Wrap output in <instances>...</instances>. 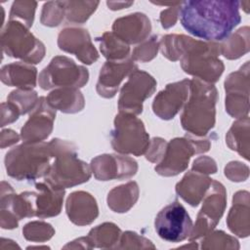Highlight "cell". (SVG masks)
I'll return each mask as SVG.
<instances>
[{
    "label": "cell",
    "mask_w": 250,
    "mask_h": 250,
    "mask_svg": "<svg viewBox=\"0 0 250 250\" xmlns=\"http://www.w3.org/2000/svg\"><path fill=\"white\" fill-rule=\"evenodd\" d=\"M226 110L235 118L248 116L249 102V62L239 70L230 73L225 81Z\"/></svg>",
    "instance_id": "cell-13"
},
{
    "label": "cell",
    "mask_w": 250,
    "mask_h": 250,
    "mask_svg": "<svg viewBox=\"0 0 250 250\" xmlns=\"http://www.w3.org/2000/svg\"><path fill=\"white\" fill-rule=\"evenodd\" d=\"M159 47L164 57L170 61L181 59L185 72L213 84L224 72L225 66L219 59L220 44L193 39L186 35L168 34L162 37Z\"/></svg>",
    "instance_id": "cell-2"
},
{
    "label": "cell",
    "mask_w": 250,
    "mask_h": 250,
    "mask_svg": "<svg viewBox=\"0 0 250 250\" xmlns=\"http://www.w3.org/2000/svg\"><path fill=\"white\" fill-rule=\"evenodd\" d=\"M157 39V35H153L150 38L143 41L142 44L134 49L132 59L134 61H139L143 62L152 60L156 56L159 47V41Z\"/></svg>",
    "instance_id": "cell-36"
},
{
    "label": "cell",
    "mask_w": 250,
    "mask_h": 250,
    "mask_svg": "<svg viewBox=\"0 0 250 250\" xmlns=\"http://www.w3.org/2000/svg\"><path fill=\"white\" fill-rule=\"evenodd\" d=\"M192 170L197 171L202 174H205V175L214 174L217 171V166H216L215 161L212 158L202 156L193 161Z\"/></svg>",
    "instance_id": "cell-39"
},
{
    "label": "cell",
    "mask_w": 250,
    "mask_h": 250,
    "mask_svg": "<svg viewBox=\"0 0 250 250\" xmlns=\"http://www.w3.org/2000/svg\"><path fill=\"white\" fill-rule=\"evenodd\" d=\"M156 88L155 79L147 72L134 70L120 90L118 109L120 112L140 114L143 111V103L151 97Z\"/></svg>",
    "instance_id": "cell-12"
},
{
    "label": "cell",
    "mask_w": 250,
    "mask_h": 250,
    "mask_svg": "<svg viewBox=\"0 0 250 250\" xmlns=\"http://www.w3.org/2000/svg\"><path fill=\"white\" fill-rule=\"evenodd\" d=\"M154 228L160 238L176 243L189 237L192 221L186 208L175 200L158 212L154 220Z\"/></svg>",
    "instance_id": "cell-10"
},
{
    "label": "cell",
    "mask_w": 250,
    "mask_h": 250,
    "mask_svg": "<svg viewBox=\"0 0 250 250\" xmlns=\"http://www.w3.org/2000/svg\"><path fill=\"white\" fill-rule=\"evenodd\" d=\"M99 1H63L64 17L68 22L83 23L96 11Z\"/></svg>",
    "instance_id": "cell-30"
},
{
    "label": "cell",
    "mask_w": 250,
    "mask_h": 250,
    "mask_svg": "<svg viewBox=\"0 0 250 250\" xmlns=\"http://www.w3.org/2000/svg\"><path fill=\"white\" fill-rule=\"evenodd\" d=\"M213 179L191 170L176 186V192L191 206H197L203 199Z\"/></svg>",
    "instance_id": "cell-22"
},
{
    "label": "cell",
    "mask_w": 250,
    "mask_h": 250,
    "mask_svg": "<svg viewBox=\"0 0 250 250\" xmlns=\"http://www.w3.org/2000/svg\"><path fill=\"white\" fill-rule=\"evenodd\" d=\"M1 46L9 57L27 63H38L45 55L44 44L18 21H9L1 31Z\"/></svg>",
    "instance_id": "cell-6"
},
{
    "label": "cell",
    "mask_w": 250,
    "mask_h": 250,
    "mask_svg": "<svg viewBox=\"0 0 250 250\" xmlns=\"http://www.w3.org/2000/svg\"><path fill=\"white\" fill-rule=\"evenodd\" d=\"M134 2H111V1H107L106 4L109 7L110 10H120L126 7H129L131 5H133Z\"/></svg>",
    "instance_id": "cell-42"
},
{
    "label": "cell",
    "mask_w": 250,
    "mask_h": 250,
    "mask_svg": "<svg viewBox=\"0 0 250 250\" xmlns=\"http://www.w3.org/2000/svg\"><path fill=\"white\" fill-rule=\"evenodd\" d=\"M37 2L34 1H15L10 11V21H18L27 28L32 25Z\"/></svg>",
    "instance_id": "cell-33"
},
{
    "label": "cell",
    "mask_w": 250,
    "mask_h": 250,
    "mask_svg": "<svg viewBox=\"0 0 250 250\" xmlns=\"http://www.w3.org/2000/svg\"><path fill=\"white\" fill-rule=\"evenodd\" d=\"M137 68L135 61L129 57L120 61L105 62L101 68L97 83L98 94L104 98L114 97L121 81Z\"/></svg>",
    "instance_id": "cell-18"
},
{
    "label": "cell",
    "mask_w": 250,
    "mask_h": 250,
    "mask_svg": "<svg viewBox=\"0 0 250 250\" xmlns=\"http://www.w3.org/2000/svg\"><path fill=\"white\" fill-rule=\"evenodd\" d=\"M22 233L27 240L45 241L53 236L55 230L50 224L35 221L26 224L22 229Z\"/></svg>",
    "instance_id": "cell-35"
},
{
    "label": "cell",
    "mask_w": 250,
    "mask_h": 250,
    "mask_svg": "<svg viewBox=\"0 0 250 250\" xmlns=\"http://www.w3.org/2000/svg\"><path fill=\"white\" fill-rule=\"evenodd\" d=\"M55 118L56 109L49 104L46 97H40L21 130L23 143H39L47 139L52 133Z\"/></svg>",
    "instance_id": "cell-14"
},
{
    "label": "cell",
    "mask_w": 250,
    "mask_h": 250,
    "mask_svg": "<svg viewBox=\"0 0 250 250\" xmlns=\"http://www.w3.org/2000/svg\"><path fill=\"white\" fill-rule=\"evenodd\" d=\"M20 115L19 110L11 103H2V127L5 126L6 123L9 124L16 121Z\"/></svg>",
    "instance_id": "cell-40"
},
{
    "label": "cell",
    "mask_w": 250,
    "mask_h": 250,
    "mask_svg": "<svg viewBox=\"0 0 250 250\" xmlns=\"http://www.w3.org/2000/svg\"><path fill=\"white\" fill-rule=\"evenodd\" d=\"M238 1L195 0L182 2L179 16L183 27L207 42H220L240 22Z\"/></svg>",
    "instance_id": "cell-1"
},
{
    "label": "cell",
    "mask_w": 250,
    "mask_h": 250,
    "mask_svg": "<svg viewBox=\"0 0 250 250\" xmlns=\"http://www.w3.org/2000/svg\"><path fill=\"white\" fill-rule=\"evenodd\" d=\"M49 104L64 113H76L83 109L85 101L78 88H57L46 97Z\"/></svg>",
    "instance_id": "cell-25"
},
{
    "label": "cell",
    "mask_w": 250,
    "mask_h": 250,
    "mask_svg": "<svg viewBox=\"0 0 250 250\" xmlns=\"http://www.w3.org/2000/svg\"><path fill=\"white\" fill-rule=\"evenodd\" d=\"M209 148L210 142L206 139H195L189 136L173 139L167 144L163 157L154 169L161 176H176L188 168L193 154L206 152Z\"/></svg>",
    "instance_id": "cell-8"
},
{
    "label": "cell",
    "mask_w": 250,
    "mask_h": 250,
    "mask_svg": "<svg viewBox=\"0 0 250 250\" xmlns=\"http://www.w3.org/2000/svg\"><path fill=\"white\" fill-rule=\"evenodd\" d=\"M36 67L27 62H12L1 68V81L8 86L32 90L36 86Z\"/></svg>",
    "instance_id": "cell-23"
},
{
    "label": "cell",
    "mask_w": 250,
    "mask_h": 250,
    "mask_svg": "<svg viewBox=\"0 0 250 250\" xmlns=\"http://www.w3.org/2000/svg\"><path fill=\"white\" fill-rule=\"evenodd\" d=\"M167 143L161 138H153L146 150V158L150 162H158L162 159Z\"/></svg>",
    "instance_id": "cell-37"
},
{
    "label": "cell",
    "mask_w": 250,
    "mask_h": 250,
    "mask_svg": "<svg viewBox=\"0 0 250 250\" xmlns=\"http://www.w3.org/2000/svg\"><path fill=\"white\" fill-rule=\"evenodd\" d=\"M226 40L225 43L220 44L221 54L229 60L240 58L249 50V27L245 26L238 29Z\"/></svg>",
    "instance_id": "cell-29"
},
{
    "label": "cell",
    "mask_w": 250,
    "mask_h": 250,
    "mask_svg": "<svg viewBox=\"0 0 250 250\" xmlns=\"http://www.w3.org/2000/svg\"><path fill=\"white\" fill-rule=\"evenodd\" d=\"M50 143L54 158L44 180L60 188L88 182L91 178V170L86 162L78 158L76 146L60 139H53Z\"/></svg>",
    "instance_id": "cell-5"
},
{
    "label": "cell",
    "mask_w": 250,
    "mask_h": 250,
    "mask_svg": "<svg viewBox=\"0 0 250 250\" xmlns=\"http://www.w3.org/2000/svg\"><path fill=\"white\" fill-rule=\"evenodd\" d=\"M96 41L100 44L102 54L108 61H120L129 57L130 47L119 39L113 32H104L97 37Z\"/></svg>",
    "instance_id": "cell-28"
},
{
    "label": "cell",
    "mask_w": 250,
    "mask_h": 250,
    "mask_svg": "<svg viewBox=\"0 0 250 250\" xmlns=\"http://www.w3.org/2000/svg\"><path fill=\"white\" fill-rule=\"evenodd\" d=\"M65 208L69 220L78 226L91 224L99 214L96 199L85 191H75L69 194Z\"/></svg>",
    "instance_id": "cell-21"
},
{
    "label": "cell",
    "mask_w": 250,
    "mask_h": 250,
    "mask_svg": "<svg viewBox=\"0 0 250 250\" xmlns=\"http://www.w3.org/2000/svg\"><path fill=\"white\" fill-rule=\"evenodd\" d=\"M89 80L88 69L78 65L73 60L57 56L39 74V86L43 90L52 88H80Z\"/></svg>",
    "instance_id": "cell-9"
},
{
    "label": "cell",
    "mask_w": 250,
    "mask_h": 250,
    "mask_svg": "<svg viewBox=\"0 0 250 250\" xmlns=\"http://www.w3.org/2000/svg\"><path fill=\"white\" fill-rule=\"evenodd\" d=\"M217 100L213 84L197 78L190 80L189 96L181 115L182 127L195 137L205 136L215 126Z\"/></svg>",
    "instance_id": "cell-3"
},
{
    "label": "cell",
    "mask_w": 250,
    "mask_h": 250,
    "mask_svg": "<svg viewBox=\"0 0 250 250\" xmlns=\"http://www.w3.org/2000/svg\"><path fill=\"white\" fill-rule=\"evenodd\" d=\"M151 23L146 15L133 13L114 21L112 32L126 44H136L147 39Z\"/></svg>",
    "instance_id": "cell-19"
},
{
    "label": "cell",
    "mask_w": 250,
    "mask_h": 250,
    "mask_svg": "<svg viewBox=\"0 0 250 250\" xmlns=\"http://www.w3.org/2000/svg\"><path fill=\"white\" fill-rule=\"evenodd\" d=\"M37 192L31 191L34 214L39 218H49L60 214L64 196V188H57L50 183L35 184Z\"/></svg>",
    "instance_id": "cell-20"
},
{
    "label": "cell",
    "mask_w": 250,
    "mask_h": 250,
    "mask_svg": "<svg viewBox=\"0 0 250 250\" xmlns=\"http://www.w3.org/2000/svg\"><path fill=\"white\" fill-rule=\"evenodd\" d=\"M227 224L229 229L239 237L249 235V192L237 191L232 198Z\"/></svg>",
    "instance_id": "cell-24"
},
{
    "label": "cell",
    "mask_w": 250,
    "mask_h": 250,
    "mask_svg": "<svg viewBox=\"0 0 250 250\" xmlns=\"http://www.w3.org/2000/svg\"><path fill=\"white\" fill-rule=\"evenodd\" d=\"M181 5H182V2L174 3L172 6H170V8L161 12L160 22H161L162 27L169 28V27L175 25L178 16H179Z\"/></svg>",
    "instance_id": "cell-38"
},
{
    "label": "cell",
    "mask_w": 250,
    "mask_h": 250,
    "mask_svg": "<svg viewBox=\"0 0 250 250\" xmlns=\"http://www.w3.org/2000/svg\"><path fill=\"white\" fill-rule=\"evenodd\" d=\"M121 235V230L112 223H104L92 229L87 236L93 246L97 247H113V244L118 242Z\"/></svg>",
    "instance_id": "cell-31"
},
{
    "label": "cell",
    "mask_w": 250,
    "mask_h": 250,
    "mask_svg": "<svg viewBox=\"0 0 250 250\" xmlns=\"http://www.w3.org/2000/svg\"><path fill=\"white\" fill-rule=\"evenodd\" d=\"M110 140L115 151L136 156L145 154L150 144L143 121L135 114L120 111L115 116Z\"/></svg>",
    "instance_id": "cell-7"
},
{
    "label": "cell",
    "mask_w": 250,
    "mask_h": 250,
    "mask_svg": "<svg viewBox=\"0 0 250 250\" xmlns=\"http://www.w3.org/2000/svg\"><path fill=\"white\" fill-rule=\"evenodd\" d=\"M91 169L100 181L128 179L137 173L138 164L129 156L103 154L92 159Z\"/></svg>",
    "instance_id": "cell-16"
},
{
    "label": "cell",
    "mask_w": 250,
    "mask_h": 250,
    "mask_svg": "<svg viewBox=\"0 0 250 250\" xmlns=\"http://www.w3.org/2000/svg\"><path fill=\"white\" fill-rule=\"evenodd\" d=\"M38 100L37 93L33 90L18 89L11 92L8 96V102L19 110L20 114L31 112L36 106Z\"/></svg>",
    "instance_id": "cell-32"
},
{
    "label": "cell",
    "mask_w": 250,
    "mask_h": 250,
    "mask_svg": "<svg viewBox=\"0 0 250 250\" xmlns=\"http://www.w3.org/2000/svg\"><path fill=\"white\" fill-rule=\"evenodd\" d=\"M202 200V208L197 215L195 226L192 227L189 235L190 240L205 236L220 221L227 204V191L225 187L220 182L212 180Z\"/></svg>",
    "instance_id": "cell-11"
},
{
    "label": "cell",
    "mask_w": 250,
    "mask_h": 250,
    "mask_svg": "<svg viewBox=\"0 0 250 250\" xmlns=\"http://www.w3.org/2000/svg\"><path fill=\"white\" fill-rule=\"evenodd\" d=\"M64 18L63 1H50L44 4L41 13V22L47 26L59 25Z\"/></svg>",
    "instance_id": "cell-34"
},
{
    "label": "cell",
    "mask_w": 250,
    "mask_h": 250,
    "mask_svg": "<svg viewBox=\"0 0 250 250\" xmlns=\"http://www.w3.org/2000/svg\"><path fill=\"white\" fill-rule=\"evenodd\" d=\"M54 158L51 143H23L6 153L7 174L17 181H35L45 177Z\"/></svg>",
    "instance_id": "cell-4"
},
{
    "label": "cell",
    "mask_w": 250,
    "mask_h": 250,
    "mask_svg": "<svg viewBox=\"0 0 250 250\" xmlns=\"http://www.w3.org/2000/svg\"><path fill=\"white\" fill-rule=\"evenodd\" d=\"M229 147L237 151L245 159H249V117L235 121L226 136Z\"/></svg>",
    "instance_id": "cell-27"
},
{
    "label": "cell",
    "mask_w": 250,
    "mask_h": 250,
    "mask_svg": "<svg viewBox=\"0 0 250 250\" xmlns=\"http://www.w3.org/2000/svg\"><path fill=\"white\" fill-rule=\"evenodd\" d=\"M61 50L74 54L83 63L91 64L99 59V54L94 47L89 32L80 27H66L58 37Z\"/></svg>",
    "instance_id": "cell-17"
},
{
    "label": "cell",
    "mask_w": 250,
    "mask_h": 250,
    "mask_svg": "<svg viewBox=\"0 0 250 250\" xmlns=\"http://www.w3.org/2000/svg\"><path fill=\"white\" fill-rule=\"evenodd\" d=\"M138 197L139 187L137 183L129 182L114 188L108 192L107 205L114 212L124 213L134 206Z\"/></svg>",
    "instance_id": "cell-26"
},
{
    "label": "cell",
    "mask_w": 250,
    "mask_h": 250,
    "mask_svg": "<svg viewBox=\"0 0 250 250\" xmlns=\"http://www.w3.org/2000/svg\"><path fill=\"white\" fill-rule=\"evenodd\" d=\"M189 79L168 84L153 100L152 110L161 119L170 120L180 111L189 96Z\"/></svg>",
    "instance_id": "cell-15"
},
{
    "label": "cell",
    "mask_w": 250,
    "mask_h": 250,
    "mask_svg": "<svg viewBox=\"0 0 250 250\" xmlns=\"http://www.w3.org/2000/svg\"><path fill=\"white\" fill-rule=\"evenodd\" d=\"M1 138H2V143L5 142L6 140H8L7 146H11L15 143H17L19 141V136L16 132H14L13 130H3L2 134H1Z\"/></svg>",
    "instance_id": "cell-41"
}]
</instances>
